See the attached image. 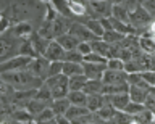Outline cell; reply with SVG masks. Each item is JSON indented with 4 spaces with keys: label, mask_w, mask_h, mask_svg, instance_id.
Listing matches in <instances>:
<instances>
[{
    "label": "cell",
    "mask_w": 155,
    "mask_h": 124,
    "mask_svg": "<svg viewBox=\"0 0 155 124\" xmlns=\"http://www.w3.org/2000/svg\"><path fill=\"white\" fill-rule=\"evenodd\" d=\"M87 8H89V18L102 20V18L111 16L113 3L108 0H91V2H87Z\"/></svg>",
    "instance_id": "6"
},
{
    "label": "cell",
    "mask_w": 155,
    "mask_h": 124,
    "mask_svg": "<svg viewBox=\"0 0 155 124\" xmlns=\"http://www.w3.org/2000/svg\"><path fill=\"white\" fill-rule=\"evenodd\" d=\"M65 49L58 44L57 40H52L50 44H48V49L45 52V58L48 61H63V58H65Z\"/></svg>",
    "instance_id": "13"
},
{
    "label": "cell",
    "mask_w": 155,
    "mask_h": 124,
    "mask_svg": "<svg viewBox=\"0 0 155 124\" xmlns=\"http://www.w3.org/2000/svg\"><path fill=\"white\" fill-rule=\"evenodd\" d=\"M142 36H150V37H153V39H155V20H153V23L150 24V27L144 32Z\"/></svg>",
    "instance_id": "49"
},
{
    "label": "cell",
    "mask_w": 155,
    "mask_h": 124,
    "mask_svg": "<svg viewBox=\"0 0 155 124\" xmlns=\"http://www.w3.org/2000/svg\"><path fill=\"white\" fill-rule=\"evenodd\" d=\"M116 111H118V110H116L113 105L111 103H107V105H104V107H102L99 111H97V114H99V116L102 118V119H113L115 118V114H116Z\"/></svg>",
    "instance_id": "36"
},
{
    "label": "cell",
    "mask_w": 155,
    "mask_h": 124,
    "mask_svg": "<svg viewBox=\"0 0 155 124\" xmlns=\"http://www.w3.org/2000/svg\"><path fill=\"white\" fill-rule=\"evenodd\" d=\"M2 81L13 85L16 90H29V89H41L44 84V79L37 78L29 69H19V71H5L0 73Z\"/></svg>",
    "instance_id": "2"
},
{
    "label": "cell",
    "mask_w": 155,
    "mask_h": 124,
    "mask_svg": "<svg viewBox=\"0 0 155 124\" xmlns=\"http://www.w3.org/2000/svg\"><path fill=\"white\" fill-rule=\"evenodd\" d=\"M34 58L32 56H24V55H18L13 56L3 63H0V73H5V71H19V69H28L31 61Z\"/></svg>",
    "instance_id": "7"
},
{
    "label": "cell",
    "mask_w": 155,
    "mask_h": 124,
    "mask_svg": "<svg viewBox=\"0 0 155 124\" xmlns=\"http://www.w3.org/2000/svg\"><path fill=\"white\" fill-rule=\"evenodd\" d=\"M7 11H8V16L12 18L13 26L21 21L32 23L34 18H39V16L45 18L47 3L42 2V0H16L7 8Z\"/></svg>",
    "instance_id": "1"
},
{
    "label": "cell",
    "mask_w": 155,
    "mask_h": 124,
    "mask_svg": "<svg viewBox=\"0 0 155 124\" xmlns=\"http://www.w3.org/2000/svg\"><path fill=\"white\" fill-rule=\"evenodd\" d=\"M139 45L140 50L145 53H152L155 55V39L150 36H139Z\"/></svg>",
    "instance_id": "29"
},
{
    "label": "cell",
    "mask_w": 155,
    "mask_h": 124,
    "mask_svg": "<svg viewBox=\"0 0 155 124\" xmlns=\"http://www.w3.org/2000/svg\"><path fill=\"white\" fill-rule=\"evenodd\" d=\"M55 116H57L55 111L52 110V107H48V108L44 110L41 114H37V116H36V122H37V124H39V122H47V121H50V119H53Z\"/></svg>",
    "instance_id": "41"
},
{
    "label": "cell",
    "mask_w": 155,
    "mask_h": 124,
    "mask_svg": "<svg viewBox=\"0 0 155 124\" xmlns=\"http://www.w3.org/2000/svg\"><path fill=\"white\" fill-rule=\"evenodd\" d=\"M153 118H155V114L150 111L149 108H145L144 111H140L139 114H136L134 121H136V124H150L153 121Z\"/></svg>",
    "instance_id": "37"
},
{
    "label": "cell",
    "mask_w": 155,
    "mask_h": 124,
    "mask_svg": "<svg viewBox=\"0 0 155 124\" xmlns=\"http://www.w3.org/2000/svg\"><path fill=\"white\" fill-rule=\"evenodd\" d=\"M63 73V61H52L50 69H48V78L50 76H57Z\"/></svg>",
    "instance_id": "44"
},
{
    "label": "cell",
    "mask_w": 155,
    "mask_h": 124,
    "mask_svg": "<svg viewBox=\"0 0 155 124\" xmlns=\"http://www.w3.org/2000/svg\"><path fill=\"white\" fill-rule=\"evenodd\" d=\"M107 68L108 69H124V61L121 58H108V63H107Z\"/></svg>",
    "instance_id": "43"
},
{
    "label": "cell",
    "mask_w": 155,
    "mask_h": 124,
    "mask_svg": "<svg viewBox=\"0 0 155 124\" xmlns=\"http://www.w3.org/2000/svg\"><path fill=\"white\" fill-rule=\"evenodd\" d=\"M63 74L68 78L78 74H84V65L82 63H73V61H63Z\"/></svg>",
    "instance_id": "22"
},
{
    "label": "cell",
    "mask_w": 155,
    "mask_h": 124,
    "mask_svg": "<svg viewBox=\"0 0 155 124\" xmlns=\"http://www.w3.org/2000/svg\"><path fill=\"white\" fill-rule=\"evenodd\" d=\"M144 110H145V105H144V103L129 102V105L126 107L124 111H126V113H129V114H133V116H136V114H139L140 111H144Z\"/></svg>",
    "instance_id": "42"
},
{
    "label": "cell",
    "mask_w": 155,
    "mask_h": 124,
    "mask_svg": "<svg viewBox=\"0 0 155 124\" xmlns=\"http://www.w3.org/2000/svg\"><path fill=\"white\" fill-rule=\"evenodd\" d=\"M50 63L52 61H48L45 56H37V58H34L31 61V65H29V71H31L32 74H36L37 78H41L45 81L48 78V69H50Z\"/></svg>",
    "instance_id": "9"
},
{
    "label": "cell",
    "mask_w": 155,
    "mask_h": 124,
    "mask_svg": "<svg viewBox=\"0 0 155 124\" xmlns=\"http://www.w3.org/2000/svg\"><path fill=\"white\" fill-rule=\"evenodd\" d=\"M129 10L126 8L123 3H116L113 5V10H111V16L116 18L120 21H124V23H129Z\"/></svg>",
    "instance_id": "26"
},
{
    "label": "cell",
    "mask_w": 155,
    "mask_h": 124,
    "mask_svg": "<svg viewBox=\"0 0 155 124\" xmlns=\"http://www.w3.org/2000/svg\"><path fill=\"white\" fill-rule=\"evenodd\" d=\"M89 113H92V111H91L87 107H81V105H71L65 116L70 119V121H73V119H78V118H81V116H86V114H89Z\"/></svg>",
    "instance_id": "24"
},
{
    "label": "cell",
    "mask_w": 155,
    "mask_h": 124,
    "mask_svg": "<svg viewBox=\"0 0 155 124\" xmlns=\"http://www.w3.org/2000/svg\"><path fill=\"white\" fill-rule=\"evenodd\" d=\"M84 61L86 63H94V65H107L108 63V58L104 55H99V53H95V52H92V53L84 56Z\"/></svg>",
    "instance_id": "39"
},
{
    "label": "cell",
    "mask_w": 155,
    "mask_h": 124,
    "mask_svg": "<svg viewBox=\"0 0 155 124\" xmlns=\"http://www.w3.org/2000/svg\"><path fill=\"white\" fill-rule=\"evenodd\" d=\"M82 23H84V24L89 27V29L94 32L97 37H102V36H104L105 27L102 26V21H100V20H95V18H84V20H82Z\"/></svg>",
    "instance_id": "25"
},
{
    "label": "cell",
    "mask_w": 155,
    "mask_h": 124,
    "mask_svg": "<svg viewBox=\"0 0 155 124\" xmlns=\"http://www.w3.org/2000/svg\"><path fill=\"white\" fill-rule=\"evenodd\" d=\"M102 87H104V81L102 79H89L84 85V92L87 95L91 94H102Z\"/></svg>",
    "instance_id": "32"
},
{
    "label": "cell",
    "mask_w": 155,
    "mask_h": 124,
    "mask_svg": "<svg viewBox=\"0 0 155 124\" xmlns=\"http://www.w3.org/2000/svg\"><path fill=\"white\" fill-rule=\"evenodd\" d=\"M39 89H29V90H16L12 97V103L16 108H26L28 103L36 97Z\"/></svg>",
    "instance_id": "10"
},
{
    "label": "cell",
    "mask_w": 155,
    "mask_h": 124,
    "mask_svg": "<svg viewBox=\"0 0 155 124\" xmlns=\"http://www.w3.org/2000/svg\"><path fill=\"white\" fill-rule=\"evenodd\" d=\"M73 24L71 18H66L60 15L57 18V20L52 21V34H53V40L57 39V37H60L63 34H66V32H70V27Z\"/></svg>",
    "instance_id": "11"
},
{
    "label": "cell",
    "mask_w": 155,
    "mask_h": 124,
    "mask_svg": "<svg viewBox=\"0 0 155 124\" xmlns=\"http://www.w3.org/2000/svg\"><path fill=\"white\" fill-rule=\"evenodd\" d=\"M52 102H53V100H52ZM52 102H48V100H41V98H36V97H34V98L31 100V102L28 103L26 110L32 114L34 118H36L37 114H41L45 108L52 107Z\"/></svg>",
    "instance_id": "19"
},
{
    "label": "cell",
    "mask_w": 155,
    "mask_h": 124,
    "mask_svg": "<svg viewBox=\"0 0 155 124\" xmlns=\"http://www.w3.org/2000/svg\"><path fill=\"white\" fill-rule=\"evenodd\" d=\"M84 65V74L89 79H102L107 71V65H94V63H82Z\"/></svg>",
    "instance_id": "17"
},
{
    "label": "cell",
    "mask_w": 155,
    "mask_h": 124,
    "mask_svg": "<svg viewBox=\"0 0 155 124\" xmlns=\"http://www.w3.org/2000/svg\"><path fill=\"white\" fill-rule=\"evenodd\" d=\"M107 98H108V103L113 105L118 111H124L126 107H128L129 102H131V97H129L128 92L116 94V95H107Z\"/></svg>",
    "instance_id": "16"
},
{
    "label": "cell",
    "mask_w": 155,
    "mask_h": 124,
    "mask_svg": "<svg viewBox=\"0 0 155 124\" xmlns=\"http://www.w3.org/2000/svg\"><path fill=\"white\" fill-rule=\"evenodd\" d=\"M129 97H131V102H136V103H145L147 100L150 90L147 89H142V87H137V85H129V90H128Z\"/></svg>",
    "instance_id": "20"
},
{
    "label": "cell",
    "mask_w": 155,
    "mask_h": 124,
    "mask_svg": "<svg viewBox=\"0 0 155 124\" xmlns=\"http://www.w3.org/2000/svg\"><path fill=\"white\" fill-rule=\"evenodd\" d=\"M153 121H155V118H153Z\"/></svg>",
    "instance_id": "51"
},
{
    "label": "cell",
    "mask_w": 155,
    "mask_h": 124,
    "mask_svg": "<svg viewBox=\"0 0 155 124\" xmlns=\"http://www.w3.org/2000/svg\"><path fill=\"white\" fill-rule=\"evenodd\" d=\"M142 7L155 18V0H145V2L142 3Z\"/></svg>",
    "instance_id": "47"
},
{
    "label": "cell",
    "mask_w": 155,
    "mask_h": 124,
    "mask_svg": "<svg viewBox=\"0 0 155 124\" xmlns=\"http://www.w3.org/2000/svg\"><path fill=\"white\" fill-rule=\"evenodd\" d=\"M124 37H126V36L120 34L118 31H115V29H108V31H105V32H104L102 39H104L105 42H108V44H120V42L123 40Z\"/></svg>",
    "instance_id": "35"
},
{
    "label": "cell",
    "mask_w": 155,
    "mask_h": 124,
    "mask_svg": "<svg viewBox=\"0 0 155 124\" xmlns=\"http://www.w3.org/2000/svg\"><path fill=\"white\" fill-rule=\"evenodd\" d=\"M52 5L57 8V11L60 13V15L66 16V18H74L73 16V13L70 10V3H68V0H52Z\"/></svg>",
    "instance_id": "33"
},
{
    "label": "cell",
    "mask_w": 155,
    "mask_h": 124,
    "mask_svg": "<svg viewBox=\"0 0 155 124\" xmlns=\"http://www.w3.org/2000/svg\"><path fill=\"white\" fill-rule=\"evenodd\" d=\"M19 55H24V56H32V58H37V56H41V55H37V52L36 49H34V45H32V42L31 39H23L21 42V45H19Z\"/></svg>",
    "instance_id": "31"
},
{
    "label": "cell",
    "mask_w": 155,
    "mask_h": 124,
    "mask_svg": "<svg viewBox=\"0 0 155 124\" xmlns=\"http://www.w3.org/2000/svg\"><path fill=\"white\" fill-rule=\"evenodd\" d=\"M104 84H123V82H128V73H126L124 69H108L104 73Z\"/></svg>",
    "instance_id": "12"
},
{
    "label": "cell",
    "mask_w": 155,
    "mask_h": 124,
    "mask_svg": "<svg viewBox=\"0 0 155 124\" xmlns=\"http://www.w3.org/2000/svg\"><path fill=\"white\" fill-rule=\"evenodd\" d=\"M91 45H92V52H95V53H99V55H104L108 58V55H110V45L108 42H105L104 39H97L94 42H91Z\"/></svg>",
    "instance_id": "27"
},
{
    "label": "cell",
    "mask_w": 155,
    "mask_h": 124,
    "mask_svg": "<svg viewBox=\"0 0 155 124\" xmlns=\"http://www.w3.org/2000/svg\"><path fill=\"white\" fill-rule=\"evenodd\" d=\"M55 40H57L58 44H60L66 52H68V50H74V49H78V45L81 44L79 39H78V37H74L73 34H70V32H66V34H63V36H60V37H57Z\"/></svg>",
    "instance_id": "21"
},
{
    "label": "cell",
    "mask_w": 155,
    "mask_h": 124,
    "mask_svg": "<svg viewBox=\"0 0 155 124\" xmlns=\"http://www.w3.org/2000/svg\"><path fill=\"white\" fill-rule=\"evenodd\" d=\"M12 31H13L15 36L19 37V39H28V37H31L34 34L36 27H34V24L29 21H21V23H18V24L12 26Z\"/></svg>",
    "instance_id": "14"
},
{
    "label": "cell",
    "mask_w": 155,
    "mask_h": 124,
    "mask_svg": "<svg viewBox=\"0 0 155 124\" xmlns=\"http://www.w3.org/2000/svg\"><path fill=\"white\" fill-rule=\"evenodd\" d=\"M8 118L15 119V121H23V122L36 121V118H34V116L28 111L26 108H16V110H15V111L12 113V116H8Z\"/></svg>",
    "instance_id": "30"
},
{
    "label": "cell",
    "mask_w": 155,
    "mask_h": 124,
    "mask_svg": "<svg viewBox=\"0 0 155 124\" xmlns=\"http://www.w3.org/2000/svg\"><path fill=\"white\" fill-rule=\"evenodd\" d=\"M70 34L78 37L79 42H94L97 39H102V37H97L82 21H73V24L70 27Z\"/></svg>",
    "instance_id": "8"
},
{
    "label": "cell",
    "mask_w": 155,
    "mask_h": 124,
    "mask_svg": "<svg viewBox=\"0 0 155 124\" xmlns=\"http://www.w3.org/2000/svg\"><path fill=\"white\" fill-rule=\"evenodd\" d=\"M29 39H31L34 49H36V52H37V55H41V56L45 55V52H47V49H48V44H50L52 40L45 39V37L41 36L37 31H34V34L29 37Z\"/></svg>",
    "instance_id": "18"
},
{
    "label": "cell",
    "mask_w": 155,
    "mask_h": 124,
    "mask_svg": "<svg viewBox=\"0 0 155 124\" xmlns=\"http://www.w3.org/2000/svg\"><path fill=\"white\" fill-rule=\"evenodd\" d=\"M107 103H108L107 95H104V94H91V95H87V105L86 107L89 108L92 113H97Z\"/></svg>",
    "instance_id": "15"
},
{
    "label": "cell",
    "mask_w": 155,
    "mask_h": 124,
    "mask_svg": "<svg viewBox=\"0 0 155 124\" xmlns=\"http://www.w3.org/2000/svg\"><path fill=\"white\" fill-rule=\"evenodd\" d=\"M21 42H23V39H19L18 36L13 34L12 27L8 31L2 32V36H0V63L19 55V45H21Z\"/></svg>",
    "instance_id": "3"
},
{
    "label": "cell",
    "mask_w": 155,
    "mask_h": 124,
    "mask_svg": "<svg viewBox=\"0 0 155 124\" xmlns=\"http://www.w3.org/2000/svg\"><path fill=\"white\" fill-rule=\"evenodd\" d=\"M105 124H118V122H116V121H115V118H113V119H107Z\"/></svg>",
    "instance_id": "50"
},
{
    "label": "cell",
    "mask_w": 155,
    "mask_h": 124,
    "mask_svg": "<svg viewBox=\"0 0 155 124\" xmlns=\"http://www.w3.org/2000/svg\"><path fill=\"white\" fill-rule=\"evenodd\" d=\"M115 121L118 122V124H134L136 122L133 114H129V113H126V111H116Z\"/></svg>",
    "instance_id": "40"
},
{
    "label": "cell",
    "mask_w": 155,
    "mask_h": 124,
    "mask_svg": "<svg viewBox=\"0 0 155 124\" xmlns=\"http://www.w3.org/2000/svg\"><path fill=\"white\" fill-rule=\"evenodd\" d=\"M71 102H70V98L68 97H63V98H55L52 102V110L55 111L57 116H60V114H66V111L70 110L71 107Z\"/></svg>",
    "instance_id": "23"
},
{
    "label": "cell",
    "mask_w": 155,
    "mask_h": 124,
    "mask_svg": "<svg viewBox=\"0 0 155 124\" xmlns=\"http://www.w3.org/2000/svg\"><path fill=\"white\" fill-rule=\"evenodd\" d=\"M63 61H73V63H84V55L81 53L78 49L65 52V58Z\"/></svg>",
    "instance_id": "38"
},
{
    "label": "cell",
    "mask_w": 155,
    "mask_h": 124,
    "mask_svg": "<svg viewBox=\"0 0 155 124\" xmlns=\"http://www.w3.org/2000/svg\"><path fill=\"white\" fill-rule=\"evenodd\" d=\"M142 78L147 81L152 87L155 85V71H142Z\"/></svg>",
    "instance_id": "46"
},
{
    "label": "cell",
    "mask_w": 155,
    "mask_h": 124,
    "mask_svg": "<svg viewBox=\"0 0 155 124\" xmlns=\"http://www.w3.org/2000/svg\"><path fill=\"white\" fill-rule=\"evenodd\" d=\"M68 98H70V102L73 105H81V107L87 105V94L84 90H70Z\"/></svg>",
    "instance_id": "28"
},
{
    "label": "cell",
    "mask_w": 155,
    "mask_h": 124,
    "mask_svg": "<svg viewBox=\"0 0 155 124\" xmlns=\"http://www.w3.org/2000/svg\"><path fill=\"white\" fill-rule=\"evenodd\" d=\"M44 85L52 90V98H63L68 97L70 94V78L65 74H57V76H50L44 81Z\"/></svg>",
    "instance_id": "5"
},
{
    "label": "cell",
    "mask_w": 155,
    "mask_h": 124,
    "mask_svg": "<svg viewBox=\"0 0 155 124\" xmlns=\"http://www.w3.org/2000/svg\"><path fill=\"white\" fill-rule=\"evenodd\" d=\"M78 50H79L84 56L89 55V53H92V45H91V42H81V44L78 45Z\"/></svg>",
    "instance_id": "45"
},
{
    "label": "cell",
    "mask_w": 155,
    "mask_h": 124,
    "mask_svg": "<svg viewBox=\"0 0 155 124\" xmlns=\"http://www.w3.org/2000/svg\"><path fill=\"white\" fill-rule=\"evenodd\" d=\"M55 121H57V124H73L70 119H68L65 114H60V116H55Z\"/></svg>",
    "instance_id": "48"
},
{
    "label": "cell",
    "mask_w": 155,
    "mask_h": 124,
    "mask_svg": "<svg viewBox=\"0 0 155 124\" xmlns=\"http://www.w3.org/2000/svg\"><path fill=\"white\" fill-rule=\"evenodd\" d=\"M87 81H89V78L86 74L73 76V78H70V90H84V85Z\"/></svg>",
    "instance_id": "34"
},
{
    "label": "cell",
    "mask_w": 155,
    "mask_h": 124,
    "mask_svg": "<svg viewBox=\"0 0 155 124\" xmlns=\"http://www.w3.org/2000/svg\"><path fill=\"white\" fill-rule=\"evenodd\" d=\"M153 20L155 18L150 15L142 5H139L134 11L129 13V24L134 27V34L136 36H142L144 32L150 27Z\"/></svg>",
    "instance_id": "4"
},
{
    "label": "cell",
    "mask_w": 155,
    "mask_h": 124,
    "mask_svg": "<svg viewBox=\"0 0 155 124\" xmlns=\"http://www.w3.org/2000/svg\"><path fill=\"white\" fill-rule=\"evenodd\" d=\"M153 87H155V85H153Z\"/></svg>",
    "instance_id": "52"
}]
</instances>
